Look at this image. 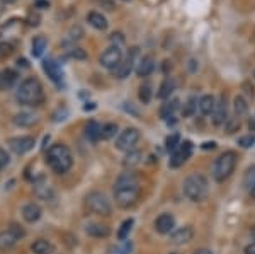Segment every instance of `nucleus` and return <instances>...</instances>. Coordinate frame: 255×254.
Here are the masks:
<instances>
[{
  "label": "nucleus",
  "mask_w": 255,
  "mask_h": 254,
  "mask_svg": "<svg viewBox=\"0 0 255 254\" xmlns=\"http://www.w3.org/2000/svg\"><path fill=\"white\" fill-rule=\"evenodd\" d=\"M43 68L48 73V77L51 79L55 84H61L63 82V68L55 58H48L43 61Z\"/></svg>",
  "instance_id": "12"
},
{
  "label": "nucleus",
  "mask_w": 255,
  "mask_h": 254,
  "mask_svg": "<svg viewBox=\"0 0 255 254\" xmlns=\"http://www.w3.org/2000/svg\"><path fill=\"white\" fill-rule=\"evenodd\" d=\"M14 123L17 126H20V128H29V126L38 123V116L29 111H20L14 116Z\"/></svg>",
  "instance_id": "19"
},
{
  "label": "nucleus",
  "mask_w": 255,
  "mask_h": 254,
  "mask_svg": "<svg viewBox=\"0 0 255 254\" xmlns=\"http://www.w3.org/2000/svg\"><path fill=\"white\" fill-rule=\"evenodd\" d=\"M250 195H252V198L255 200V184H254L252 188H250Z\"/></svg>",
  "instance_id": "48"
},
{
  "label": "nucleus",
  "mask_w": 255,
  "mask_h": 254,
  "mask_svg": "<svg viewBox=\"0 0 255 254\" xmlns=\"http://www.w3.org/2000/svg\"><path fill=\"white\" fill-rule=\"evenodd\" d=\"M252 236L255 237V225H254V227H252Z\"/></svg>",
  "instance_id": "50"
},
{
  "label": "nucleus",
  "mask_w": 255,
  "mask_h": 254,
  "mask_svg": "<svg viewBox=\"0 0 255 254\" xmlns=\"http://www.w3.org/2000/svg\"><path fill=\"white\" fill-rule=\"evenodd\" d=\"M15 82H17V72L7 68V70H3L2 75H0V89H2V91H7V89H10Z\"/></svg>",
  "instance_id": "24"
},
{
  "label": "nucleus",
  "mask_w": 255,
  "mask_h": 254,
  "mask_svg": "<svg viewBox=\"0 0 255 254\" xmlns=\"http://www.w3.org/2000/svg\"><path fill=\"white\" fill-rule=\"evenodd\" d=\"M123 2H129V0H123Z\"/></svg>",
  "instance_id": "51"
},
{
  "label": "nucleus",
  "mask_w": 255,
  "mask_h": 254,
  "mask_svg": "<svg viewBox=\"0 0 255 254\" xmlns=\"http://www.w3.org/2000/svg\"><path fill=\"white\" fill-rule=\"evenodd\" d=\"M191 155H192V142L191 140L180 142L179 149H177L170 157V167H180L184 162L189 161Z\"/></svg>",
  "instance_id": "9"
},
{
  "label": "nucleus",
  "mask_w": 255,
  "mask_h": 254,
  "mask_svg": "<svg viewBox=\"0 0 255 254\" xmlns=\"http://www.w3.org/2000/svg\"><path fill=\"white\" fill-rule=\"evenodd\" d=\"M12 53V46L9 43H2L0 44V58H5V56H9Z\"/></svg>",
  "instance_id": "41"
},
{
  "label": "nucleus",
  "mask_w": 255,
  "mask_h": 254,
  "mask_svg": "<svg viewBox=\"0 0 255 254\" xmlns=\"http://www.w3.org/2000/svg\"><path fill=\"white\" fill-rule=\"evenodd\" d=\"M254 181H255V166H250L249 169H247V173H245L244 183H245V186H250V188H252L254 184H255Z\"/></svg>",
  "instance_id": "37"
},
{
  "label": "nucleus",
  "mask_w": 255,
  "mask_h": 254,
  "mask_svg": "<svg viewBox=\"0 0 255 254\" xmlns=\"http://www.w3.org/2000/svg\"><path fill=\"white\" fill-rule=\"evenodd\" d=\"M17 241H19L17 236H15L10 229L2 231L0 232V251H9V249H12L17 244Z\"/></svg>",
  "instance_id": "21"
},
{
  "label": "nucleus",
  "mask_w": 255,
  "mask_h": 254,
  "mask_svg": "<svg viewBox=\"0 0 255 254\" xmlns=\"http://www.w3.org/2000/svg\"><path fill=\"white\" fill-rule=\"evenodd\" d=\"M170 254H177V253H170Z\"/></svg>",
  "instance_id": "53"
},
{
  "label": "nucleus",
  "mask_w": 255,
  "mask_h": 254,
  "mask_svg": "<svg viewBox=\"0 0 255 254\" xmlns=\"http://www.w3.org/2000/svg\"><path fill=\"white\" fill-rule=\"evenodd\" d=\"M34 145H36V140L32 137H15L9 140V147L19 155L27 154L29 150L34 149Z\"/></svg>",
  "instance_id": "11"
},
{
  "label": "nucleus",
  "mask_w": 255,
  "mask_h": 254,
  "mask_svg": "<svg viewBox=\"0 0 255 254\" xmlns=\"http://www.w3.org/2000/svg\"><path fill=\"white\" fill-rule=\"evenodd\" d=\"M15 99L22 106H39L44 99L43 85L36 77H27L15 91Z\"/></svg>",
  "instance_id": "2"
},
{
  "label": "nucleus",
  "mask_w": 255,
  "mask_h": 254,
  "mask_svg": "<svg viewBox=\"0 0 255 254\" xmlns=\"http://www.w3.org/2000/svg\"><path fill=\"white\" fill-rule=\"evenodd\" d=\"M111 41H113V43H116V41H118V46H119V44L125 41V38H123L121 32H114V34H111Z\"/></svg>",
  "instance_id": "43"
},
{
  "label": "nucleus",
  "mask_w": 255,
  "mask_h": 254,
  "mask_svg": "<svg viewBox=\"0 0 255 254\" xmlns=\"http://www.w3.org/2000/svg\"><path fill=\"white\" fill-rule=\"evenodd\" d=\"M46 162L53 169V173L65 174L70 167H72L73 157H72V152H70V149L67 145H63V143H55V145H51L48 149Z\"/></svg>",
  "instance_id": "3"
},
{
  "label": "nucleus",
  "mask_w": 255,
  "mask_h": 254,
  "mask_svg": "<svg viewBox=\"0 0 255 254\" xmlns=\"http://www.w3.org/2000/svg\"><path fill=\"white\" fill-rule=\"evenodd\" d=\"M155 70V60L153 56H141L138 61V67H136V75L138 77H150L151 73Z\"/></svg>",
  "instance_id": "16"
},
{
  "label": "nucleus",
  "mask_w": 255,
  "mask_h": 254,
  "mask_svg": "<svg viewBox=\"0 0 255 254\" xmlns=\"http://www.w3.org/2000/svg\"><path fill=\"white\" fill-rule=\"evenodd\" d=\"M5 3H14V2H17V0H3Z\"/></svg>",
  "instance_id": "49"
},
{
  "label": "nucleus",
  "mask_w": 255,
  "mask_h": 254,
  "mask_svg": "<svg viewBox=\"0 0 255 254\" xmlns=\"http://www.w3.org/2000/svg\"><path fill=\"white\" fill-rule=\"evenodd\" d=\"M237 154L233 150H226L220 155V157L215 161V166H213V178L218 183H223L225 179H228L230 176L233 174L237 167Z\"/></svg>",
  "instance_id": "5"
},
{
  "label": "nucleus",
  "mask_w": 255,
  "mask_h": 254,
  "mask_svg": "<svg viewBox=\"0 0 255 254\" xmlns=\"http://www.w3.org/2000/svg\"><path fill=\"white\" fill-rule=\"evenodd\" d=\"M254 143H255V137H254V135H245V137L238 138V145L244 147V149H250Z\"/></svg>",
  "instance_id": "38"
},
{
  "label": "nucleus",
  "mask_w": 255,
  "mask_h": 254,
  "mask_svg": "<svg viewBox=\"0 0 255 254\" xmlns=\"http://www.w3.org/2000/svg\"><path fill=\"white\" fill-rule=\"evenodd\" d=\"M194 254H213V251L211 249H206V248H201V249H197Z\"/></svg>",
  "instance_id": "46"
},
{
  "label": "nucleus",
  "mask_w": 255,
  "mask_h": 254,
  "mask_svg": "<svg viewBox=\"0 0 255 254\" xmlns=\"http://www.w3.org/2000/svg\"><path fill=\"white\" fill-rule=\"evenodd\" d=\"M136 53H138V48H133L131 55H128V58H125L116 68H114L113 75L116 77V79L125 80V79L129 77V73L133 72V68H134V56H136Z\"/></svg>",
  "instance_id": "10"
},
{
  "label": "nucleus",
  "mask_w": 255,
  "mask_h": 254,
  "mask_svg": "<svg viewBox=\"0 0 255 254\" xmlns=\"http://www.w3.org/2000/svg\"><path fill=\"white\" fill-rule=\"evenodd\" d=\"M141 138V133H139L138 128H133V126H128L126 130H123L121 133L118 135L116 138V149L123 150V152H129V150H134V145L139 142Z\"/></svg>",
  "instance_id": "7"
},
{
  "label": "nucleus",
  "mask_w": 255,
  "mask_h": 254,
  "mask_svg": "<svg viewBox=\"0 0 255 254\" xmlns=\"http://www.w3.org/2000/svg\"><path fill=\"white\" fill-rule=\"evenodd\" d=\"M244 253L245 254H255V241H252V243H250L249 246H245Z\"/></svg>",
  "instance_id": "44"
},
{
  "label": "nucleus",
  "mask_w": 255,
  "mask_h": 254,
  "mask_svg": "<svg viewBox=\"0 0 255 254\" xmlns=\"http://www.w3.org/2000/svg\"><path fill=\"white\" fill-rule=\"evenodd\" d=\"M174 91H175V80L170 79V77H167V79L162 82L160 89H158V97H160V99H168Z\"/></svg>",
  "instance_id": "26"
},
{
  "label": "nucleus",
  "mask_w": 255,
  "mask_h": 254,
  "mask_svg": "<svg viewBox=\"0 0 255 254\" xmlns=\"http://www.w3.org/2000/svg\"><path fill=\"white\" fill-rule=\"evenodd\" d=\"M215 108H216V99L213 96H209V94L203 96L199 99V102H197V111L203 114V116H209V114H213L215 113Z\"/></svg>",
  "instance_id": "18"
},
{
  "label": "nucleus",
  "mask_w": 255,
  "mask_h": 254,
  "mask_svg": "<svg viewBox=\"0 0 255 254\" xmlns=\"http://www.w3.org/2000/svg\"><path fill=\"white\" fill-rule=\"evenodd\" d=\"M151 96H153V91H151V85L150 84H143L139 87V99H141L143 104H148L151 101Z\"/></svg>",
  "instance_id": "36"
},
{
  "label": "nucleus",
  "mask_w": 255,
  "mask_h": 254,
  "mask_svg": "<svg viewBox=\"0 0 255 254\" xmlns=\"http://www.w3.org/2000/svg\"><path fill=\"white\" fill-rule=\"evenodd\" d=\"M174 227H175V217L168 214V212L158 215L157 220H155V231L158 234H170V232H174Z\"/></svg>",
  "instance_id": "13"
},
{
  "label": "nucleus",
  "mask_w": 255,
  "mask_h": 254,
  "mask_svg": "<svg viewBox=\"0 0 255 254\" xmlns=\"http://www.w3.org/2000/svg\"><path fill=\"white\" fill-rule=\"evenodd\" d=\"M133 224H134L133 219H126L125 222L121 224V227H119V231H118V239L119 241H125L126 237L129 236L131 229H133Z\"/></svg>",
  "instance_id": "31"
},
{
  "label": "nucleus",
  "mask_w": 255,
  "mask_h": 254,
  "mask_svg": "<svg viewBox=\"0 0 255 254\" xmlns=\"http://www.w3.org/2000/svg\"><path fill=\"white\" fill-rule=\"evenodd\" d=\"M7 164H9V154L3 149H0V171H2L3 167H7Z\"/></svg>",
  "instance_id": "42"
},
{
  "label": "nucleus",
  "mask_w": 255,
  "mask_h": 254,
  "mask_svg": "<svg viewBox=\"0 0 255 254\" xmlns=\"http://www.w3.org/2000/svg\"><path fill=\"white\" fill-rule=\"evenodd\" d=\"M118 133V125L116 123H108V125L102 126V132H101V138H104V140H111V138H114Z\"/></svg>",
  "instance_id": "32"
},
{
  "label": "nucleus",
  "mask_w": 255,
  "mask_h": 254,
  "mask_svg": "<svg viewBox=\"0 0 255 254\" xmlns=\"http://www.w3.org/2000/svg\"><path fill=\"white\" fill-rule=\"evenodd\" d=\"M31 249L34 254H53L55 253V246H53L51 241H48V239H36L34 243L31 244Z\"/></svg>",
  "instance_id": "23"
},
{
  "label": "nucleus",
  "mask_w": 255,
  "mask_h": 254,
  "mask_svg": "<svg viewBox=\"0 0 255 254\" xmlns=\"http://www.w3.org/2000/svg\"><path fill=\"white\" fill-rule=\"evenodd\" d=\"M228 121V104H226V96L221 94L220 99L216 101V108L215 113H213V123L216 126H221Z\"/></svg>",
  "instance_id": "14"
},
{
  "label": "nucleus",
  "mask_w": 255,
  "mask_h": 254,
  "mask_svg": "<svg viewBox=\"0 0 255 254\" xmlns=\"http://www.w3.org/2000/svg\"><path fill=\"white\" fill-rule=\"evenodd\" d=\"M99 61H101V65L104 68L114 70V68H116L118 65L123 61V51H121V48H119V46H109L108 50H106L101 55Z\"/></svg>",
  "instance_id": "8"
},
{
  "label": "nucleus",
  "mask_w": 255,
  "mask_h": 254,
  "mask_svg": "<svg viewBox=\"0 0 255 254\" xmlns=\"http://www.w3.org/2000/svg\"><path fill=\"white\" fill-rule=\"evenodd\" d=\"M139 184L134 174L126 173L119 176L114 184V200L121 208H129L139 200Z\"/></svg>",
  "instance_id": "1"
},
{
  "label": "nucleus",
  "mask_w": 255,
  "mask_h": 254,
  "mask_svg": "<svg viewBox=\"0 0 255 254\" xmlns=\"http://www.w3.org/2000/svg\"><path fill=\"white\" fill-rule=\"evenodd\" d=\"M101 132H102V126L97 121H89L87 126H85V135L92 142H97L101 138Z\"/></svg>",
  "instance_id": "28"
},
{
  "label": "nucleus",
  "mask_w": 255,
  "mask_h": 254,
  "mask_svg": "<svg viewBox=\"0 0 255 254\" xmlns=\"http://www.w3.org/2000/svg\"><path fill=\"white\" fill-rule=\"evenodd\" d=\"M197 101L196 97H189V101L186 102V104H184V108H182V114L184 116H192V114H194L196 111H197Z\"/></svg>",
  "instance_id": "34"
},
{
  "label": "nucleus",
  "mask_w": 255,
  "mask_h": 254,
  "mask_svg": "<svg viewBox=\"0 0 255 254\" xmlns=\"http://www.w3.org/2000/svg\"><path fill=\"white\" fill-rule=\"evenodd\" d=\"M209 193V183L206 176L201 173L189 174L184 181V195L187 196L191 202H204Z\"/></svg>",
  "instance_id": "4"
},
{
  "label": "nucleus",
  "mask_w": 255,
  "mask_h": 254,
  "mask_svg": "<svg viewBox=\"0 0 255 254\" xmlns=\"http://www.w3.org/2000/svg\"><path fill=\"white\" fill-rule=\"evenodd\" d=\"M139 162H141V152H139V150H129V152L126 154L125 161H123V166L131 169V167L138 166Z\"/></svg>",
  "instance_id": "29"
},
{
  "label": "nucleus",
  "mask_w": 255,
  "mask_h": 254,
  "mask_svg": "<svg viewBox=\"0 0 255 254\" xmlns=\"http://www.w3.org/2000/svg\"><path fill=\"white\" fill-rule=\"evenodd\" d=\"M36 195L41 196L43 200H46V202L55 196V193H53V190H51V186H49V184H38V186H36Z\"/></svg>",
  "instance_id": "33"
},
{
  "label": "nucleus",
  "mask_w": 255,
  "mask_h": 254,
  "mask_svg": "<svg viewBox=\"0 0 255 254\" xmlns=\"http://www.w3.org/2000/svg\"><path fill=\"white\" fill-rule=\"evenodd\" d=\"M9 229H10L12 232H14L15 236H17V239H19V241L22 239L24 236H26V231L22 229V225H19V224H15V222H12V224L9 225Z\"/></svg>",
  "instance_id": "39"
},
{
  "label": "nucleus",
  "mask_w": 255,
  "mask_h": 254,
  "mask_svg": "<svg viewBox=\"0 0 255 254\" xmlns=\"http://www.w3.org/2000/svg\"><path fill=\"white\" fill-rule=\"evenodd\" d=\"M192 237H194V229H192L191 225H184V227H179L177 231L172 232L170 241H172V244L180 246V244H187L189 241H192Z\"/></svg>",
  "instance_id": "15"
},
{
  "label": "nucleus",
  "mask_w": 255,
  "mask_h": 254,
  "mask_svg": "<svg viewBox=\"0 0 255 254\" xmlns=\"http://www.w3.org/2000/svg\"><path fill=\"white\" fill-rule=\"evenodd\" d=\"M87 22L97 31H106V29H108V19H106L101 12H89V14H87Z\"/></svg>",
  "instance_id": "22"
},
{
  "label": "nucleus",
  "mask_w": 255,
  "mask_h": 254,
  "mask_svg": "<svg viewBox=\"0 0 255 254\" xmlns=\"http://www.w3.org/2000/svg\"><path fill=\"white\" fill-rule=\"evenodd\" d=\"M203 149H206V150L211 149L213 150V149H216V143L215 142H206V143H203Z\"/></svg>",
  "instance_id": "45"
},
{
  "label": "nucleus",
  "mask_w": 255,
  "mask_h": 254,
  "mask_svg": "<svg viewBox=\"0 0 255 254\" xmlns=\"http://www.w3.org/2000/svg\"><path fill=\"white\" fill-rule=\"evenodd\" d=\"M70 56L72 58H79V60H85L87 58V53H85L82 48H73L72 51H70Z\"/></svg>",
  "instance_id": "40"
},
{
  "label": "nucleus",
  "mask_w": 255,
  "mask_h": 254,
  "mask_svg": "<svg viewBox=\"0 0 255 254\" xmlns=\"http://www.w3.org/2000/svg\"><path fill=\"white\" fill-rule=\"evenodd\" d=\"M254 79H255V72H254Z\"/></svg>",
  "instance_id": "52"
},
{
  "label": "nucleus",
  "mask_w": 255,
  "mask_h": 254,
  "mask_svg": "<svg viewBox=\"0 0 255 254\" xmlns=\"http://www.w3.org/2000/svg\"><path fill=\"white\" fill-rule=\"evenodd\" d=\"M249 128L250 132H255V120H249Z\"/></svg>",
  "instance_id": "47"
},
{
  "label": "nucleus",
  "mask_w": 255,
  "mask_h": 254,
  "mask_svg": "<svg viewBox=\"0 0 255 254\" xmlns=\"http://www.w3.org/2000/svg\"><path fill=\"white\" fill-rule=\"evenodd\" d=\"M48 48V41L44 36H36L34 41H32V56L34 58H39V56H43L44 50Z\"/></svg>",
  "instance_id": "27"
},
{
  "label": "nucleus",
  "mask_w": 255,
  "mask_h": 254,
  "mask_svg": "<svg viewBox=\"0 0 255 254\" xmlns=\"http://www.w3.org/2000/svg\"><path fill=\"white\" fill-rule=\"evenodd\" d=\"M179 145H180V137H179L177 133L170 135V137H167V140H165V149L168 150V152L174 154L175 150L179 149Z\"/></svg>",
  "instance_id": "35"
},
{
  "label": "nucleus",
  "mask_w": 255,
  "mask_h": 254,
  "mask_svg": "<svg viewBox=\"0 0 255 254\" xmlns=\"http://www.w3.org/2000/svg\"><path fill=\"white\" fill-rule=\"evenodd\" d=\"M85 207H87L89 212L96 215H111V212H113L109 198L101 191H90L85 196Z\"/></svg>",
  "instance_id": "6"
},
{
  "label": "nucleus",
  "mask_w": 255,
  "mask_h": 254,
  "mask_svg": "<svg viewBox=\"0 0 255 254\" xmlns=\"http://www.w3.org/2000/svg\"><path fill=\"white\" fill-rule=\"evenodd\" d=\"M41 214H43V210H41V207L38 203H27V205H24V208H22L24 220L29 222V224L38 222V220L41 219Z\"/></svg>",
  "instance_id": "17"
},
{
  "label": "nucleus",
  "mask_w": 255,
  "mask_h": 254,
  "mask_svg": "<svg viewBox=\"0 0 255 254\" xmlns=\"http://www.w3.org/2000/svg\"><path fill=\"white\" fill-rule=\"evenodd\" d=\"M85 232L90 237H96V239H102V237H108L109 236V227L106 224H99V222H92L85 227Z\"/></svg>",
  "instance_id": "20"
},
{
  "label": "nucleus",
  "mask_w": 255,
  "mask_h": 254,
  "mask_svg": "<svg viewBox=\"0 0 255 254\" xmlns=\"http://www.w3.org/2000/svg\"><path fill=\"white\" fill-rule=\"evenodd\" d=\"M177 108H179V99L167 101L165 104L160 108V116H162V120L170 121V118H174V113L177 111Z\"/></svg>",
  "instance_id": "25"
},
{
  "label": "nucleus",
  "mask_w": 255,
  "mask_h": 254,
  "mask_svg": "<svg viewBox=\"0 0 255 254\" xmlns=\"http://www.w3.org/2000/svg\"><path fill=\"white\" fill-rule=\"evenodd\" d=\"M233 108H235V114H237L238 118L245 116L247 111H249V104H247V101L242 96L235 97V101H233Z\"/></svg>",
  "instance_id": "30"
}]
</instances>
